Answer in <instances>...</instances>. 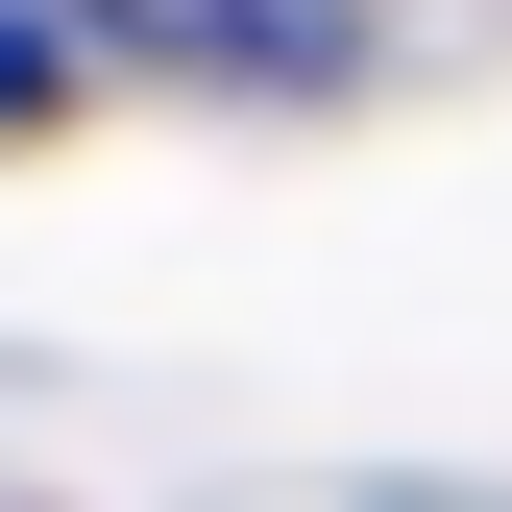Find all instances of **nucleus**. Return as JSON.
Returning <instances> with one entry per match:
<instances>
[{
    "label": "nucleus",
    "instance_id": "nucleus-1",
    "mask_svg": "<svg viewBox=\"0 0 512 512\" xmlns=\"http://www.w3.org/2000/svg\"><path fill=\"white\" fill-rule=\"evenodd\" d=\"M98 49H147V74H244V98H317L366 49V0H98Z\"/></svg>",
    "mask_w": 512,
    "mask_h": 512
}]
</instances>
